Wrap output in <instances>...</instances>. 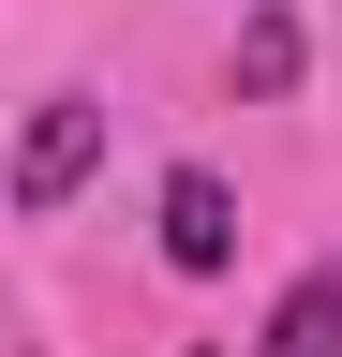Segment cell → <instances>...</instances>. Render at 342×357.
Listing matches in <instances>:
<instances>
[{"label": "cell", "mask_w": 342, "mask_h": 357, "mask_svg": "<svg viewBox=\"0 0 342 357\" xmlns=\"http://www.w3.org/2000/svg\"><path fill=\"white\" fill-rule=\"evenodd\" d=\"M297 75V15H283V0H268V15H253L238 30V89H283Z\"/></svg>", "instance_id": "cell-4"}, {"label": "cell", "mask_w": 342, "mask_h": 357, "mask_svg": "<svg viewBox=\"0 0 342 357\" xmlns=\"http://www.w3.org/2000/svg\"><path fill=\"white\" fill-rule=\"evenodd\" d=\"M90 164H104V105H90V89H45V105H30V134H15V208L45 223Z\"/></svg>", "instance_id": "cell-1"}, {"label": "cell", "mask_w": 342, "mask_h": 357, "mask_svg": "<svg viewBox=\"0 0 342 357\" xmlns=\"http://www.w3.org/2000/svg\"><path fill=\"white\" fill-rule=\"evenodd\" d=\"M224 253H238V194H224L208 164H179V178H164V268H194V283H208Z\"/></svg>", "instance_id": "cell-2"}, {"label": "cell", "mask_w": 342, "mask_h": 357, "mask_svg": "<svg viewBox=\"0 0 342 357\" xmlns=\"http://www.w3.org/2000/svg\"><path fill=\"white\" fill-rule=\"evenodd\" d=\"M268 357H342V253L283 283V312H268Z\"/></svg>", "instance_id": "cell-3"}]
</instances>
